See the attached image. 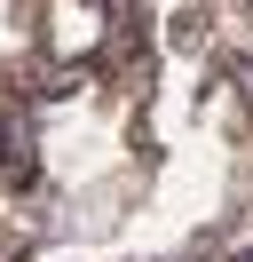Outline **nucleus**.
Wrapping results in <instances>:
<instances>
[]
</instances>
